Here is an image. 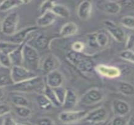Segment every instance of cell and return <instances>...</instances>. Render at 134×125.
<instances>
[{"instance_id": "cell-34", "label": "cell", "mask_w": 134, "mask_h": 125, "mask_svg": "<svg viewBox=\"0 0 134 125\" xmlns=\"http://www.w3.org/2000/svg\"><path fill=\"white\" fill-rule=\"evenodd\" d=\"M119 56L121 59L129 61V62L134 63V51L132 50H124L120 53Z\"/></svg>"}, {"instance_id": "cell-23", "label": "cell", "mask_w": 134, "mask_h": 125, "mask_svg": "<svg viewBox=\"0 0 134 125\" xmlns=\"http://www.w3.org/2000/svg\"><path fill=\"white\" fill-rule=\"evenodd\" d=\"M33 45H31L34 48L44 49L49 45V39L46 35L40 34L32 39Z\"/></svg>"}, {"instance_id": "cell-40", "label": "cell", "mask_w": 134, "mask_h": 125, "mask_svg": "<svg viewBox=\"0 0 134 125\" xmlns=\"http://www.w3.org/2000/svg\"><path fill=\"white\" fill-rule=\"evenodd\" d=\"M72 49L74 51L77 53H81L85 49V44L81 41H76L72 44Z\"/></svg>"}, {"instance_id": "cell-4", "label": "cell", "mask_w": 134, "mask_h": 125, "mask_svg": "<svg viewBox=\"0 0 134 125\" xmlns=\"http://www.w3.org/2000/svg\"><path fill=\"white\" fill-rule=\"evenodd\" d=\"M19 15L16 12H12L8 15L1 23V31L4 35L11 36L17 31Z\"/></svg>"}, {"instance_id": "cell-6", "label": "cell", "mask_w": 134, "mask_h": 125, "mask_svg": "<svg viewBox=\"0 0 134 125\" xmlns=\"http://www.w3.org/2000/svg\"><path fill=\"white\" fill-rule=\"evenodd\" d=\"M105 94L102 89L93 88L89 89L82 96L80 103L86 106H92L98 104L103 100Z\"/></svg>"}, {"instance_id": "cell-16", "label": "cell", "mask_w": 134, "mask_h": 125, "mask_svg": "<svg viewBox=\"0 0 134 125\" xmlns=\"http://www.w3.org/2000/svg\"><path fill=\"white\" fill-rule=\"evenodd\" d=\"M92 11V4L89 1H83L77 8V16L82 21H86L90 18Z\"/></svg>"}, {"instance_id": "cell-12", "label": "cell", "mask_w": 134, "mask_h": 125, "mask_svg": "<svg viewBox=\"0 0 134 125\" xmlns=\"http://www.w3.org/2000/svg\"><path fill=\"white\" fill-rule=\"evenodd\" d=\"M112 109L115 116L124 117L130 111V106L126 101L121 100H115L112 102Z\"/></svg>"}, {"instance_id": "cell-26", "label": "cell", "mask_w": 134, "mask_h": 125, "mask_svg": "<svg viewBox=\"0 0 134 125\" xmlns=\"http://www.w3.org/2000/svg\"><path fill=\"white\" fill-rule=\"evenodd\" d=\"M10 101L15 106H27L29 107V100L22 95L16 93H12L10 95Z\"/></svg>"}, {"instance_id": "cell-28", "label": "cell", "mask_w": 134, "mask_h": 125, "mask_svg": "<svg viewBox=\"0 0 134 125\" xmlns=\"http://www.w3.org/2000/svg\"><path fill=\"white\" fill-rule=\"evenodd\" d=\"M36 101L39 108L42 110H49L53 106L49 99L43 94H40L37 96Z\"/></svg>"}, {"instance_id": "cell-9", "label": "cell", "mask_w": 134, "mask_h": 125, "mask_svg": "<svg viewBox=\"0 0 134 125\" xmlns=\"http://www.w3.org/2000/svg\"><path fill=\"white\" fill-rule=\"evenodd\" d=\"M103 24L107 31L113 37V39L119 43H122L124 41L125 37V32L116 23L110 20H105L103 21Z\"/></svg>"}, {"instance_id": "cell-49", "label": "cell", "mask_w": 134, "mask_h": 125, "mask_svg": "<svg viewBox=\"0 0 134 125\" xmlns=\"http://www.w3.org/2000/svg\"><path fill=\"white\" fill-rule=\"evenodd\" d=\"M0 66H1V65H0Z\"/></svg>"}, {"instance_id": "cell-35", "label": "cell", "mask_w": 134, "mask_h": 125, "mask_svg": "<svg viewBox=\"0 0 134 125\" xmlns=\"http://www.w3.org/2000/svg\"><path fill=\"white\" fill-rule=\"evenodd\" d=\"M55 3L52 1H43L40 6L39 11L40 15H43L45 13L48 11H51L53 6Z\"/></svg>"}, {"instance_id": "cell-36", "label": "cell", "mask_w": 134, "mask_h": 125, "mask_svg": "<svg viewBox=\"0 0 134 125\" xmlns=\"http://www.w3.org/2000/svg\"><path fill=\"white\" fill-rule=\"evenodd\" d=\"M54 91L55 92L56 96H57V100H59V103L62 105L64 101V98L65 96V93H66V89L63 88L62 86L54 88Z\"/></svg>"}, {"instance_id": "cell-2", "label": "cell", "mask_w": 134, "mask_h": 125, "mask_svg": "<svg viewBox=\"0 0 134 125\" xmlns=\"http://www.w3.org/2000/svg\"><path fill=\"white\" fill-rule=\"evenodd\" d=\"M67 58L73 65L84 73H91L94 69V62L81 53L71 51L67 55Z\"/></svg>"}, {"instance_id": "cell-46", "label": "cell", "mask_w": 134, "mask_h": 125, "mask_svg": "<svg viewBox=\"0 0 134 125\" xmlns=\"http://www.w3.org/2000/svg\"><path fill=\"white\" fill-rule=\"evenodd\" d=\"M4 96V91L3 88H0V98H1L2 97H3Z\"/></svg>"}, {"instance_id": "cell-15", "label": "cell", "mask_w": 134, "mask_h": 125, "mask_svg": "<svg viewBox=\"0 0 134 125\" xmlns=\"http://www.w3.org/2000/svg\"><path fill=\"white\" fill-rule=\"evenodd\" d=\"M59 66V61L54 55H49L43 60L42 64V69L45 74L47 75L49 73L56 70Z\"/></svg>"}, {"instance_id": "cell-17", "label": "cell", "mask_w": 134, "mask_h": 125, "mask_svg": "<svg viewBox=\"0 0 134 125\" xmlns=\"http://www.w3.org/2000/svg\"><path fill=\"white\" fill-rule=\"evenodd\" d=\"M77 101L78 99L75 91L72 89H67L64 101L62 106L66 110H70L75 107Z\"/></svg>"}, {"instance_id": "cell-3", "label": "cell", "mask_w": 134, "mask_h": 125, "mask_svg": "<svg viewBox=\"0 0 134 125\" xmlns=\"http://www.w3.org/2000/svg\"><path fill=\"white\" fill-rule=\"evenodd\" d=\"M23 66L30 70L34 71L40 66V56L38 51L27 43L23 48Z\"/></svg>"}, {"instance_id": "cell-7", "label": "cell", "mask_w": 134, "mask_h": 125, "mask_svg": "<svg viewBox=\"0 0 134 125\" xmlns=\"http://www.w3.org/2000/svg\"><path fill=\"white\" fill-rule=\"evenodd\" d=\"M88 112L84 110L71 111L67 110L62 111L59 115V120L64 124H72L83 120Z\"/></svg>"}, {"instance_id": "cell-1", "label": "cell", "mask_w": 134, "mask_h": 125, "mask_svg": "<svg viewBox=\"0 0 134 125\" xmlns=\"http://www.w3.org/2000/svg\"><path fill=\"white\" fill-rule=\"evenodd\" d=\"M46 85L42 77L36 76L23 82L13 84L10 86L14 92L39 93L43 91Z\"/></svg>"}, {"instance_id": "cell-27", "label": "cell", "mask_w": 134, "mask_h": 125, "mask_svg": "<svg viewBox=\"0 0 134 125\" xmlns=\"http://www.w3.org/2000/svg\"><path fill=\"white\" fill-rule=\"evenodd\" d=\"M118 89L121 94L125 96L134 95V86L128 82H120L118 85Z\"/></svg>"}, {"instance_id": "cell-24", "label": "cell", "mask_w": 134, "mask_h": 125, "mask_svg": "<svg viewBox=\"0 0 134 125\" xmlns=\"http://www.w3.org/2000/svg\"><path fill=\"white\" fill-rule=\"evenodd\" d=\"M51 11L56 16L61 17L63 18H68L70 16V11L69 9L63 4H55L53 6Z\"/></svg>"}, {"instance_id": "cell-42", "label": "cell", "mask_w": 134, "mask_h": 125, "mask_svg": "<svg viewBox=\"0 0 134 125\" xmlns=\"http://www.w3.org/2000/svg\"><path fill=\"white\" fill-rule=\"evenodd\" d=\"M134 47V35H130L128 38L126 43V48L129 50Z\"/></svg>"}, {"instance_id": "cell-39", "label": "cell", "mask_w": 134, "mask_h": 125, "mask_svg": "<svg viewBox=\"0 0 134 125\" xmlns=\"http://www.w3.org/2000/svg\"><path fill=\"white\" fill-rule=\"evenodd\" d=\"M111 125H127V122L124 117L115 116V117L112 119Z\"/></svg>"}, {"instance_id": "cell-31", "label": "cell", "mask_w": 134, "mask_h": 125, "mask_svg": "<svg viewBox=\"0 0 134 125\" xmlns=\"http://www.w3.org/2000/svg\"><path fill=\"white\" fill-rule=\"evenodd\" d=\"M96 39L99 48H105L108 45L109 42L108 37L104 33H96Z\"/></svg>"}, {"instance_id": "cell-19", "label": "cell", "mask_w": 134, "mask_h": 125, "mask_svg": "<svg viewBox=\"0 0 134 125\" xmlns=\"http://www.w3.org/2000/svg\"><path fill=\"white\" fill-rule=\"evenodd\" d=\"M56 16L52 11H48L37 18L36 23L38 27H47L55 22Z\"/></svg>"}, {"instance_id": "cell-5", "label": "cell", "mask_w": 134, "mask_h": 125, "mask_svg": "<svg viewBox=\"0 0 134 125\" xmlns=\"http://www.w3.org/2000/svg\"><path fill=\"white\" fill-rule=\"evenodd\" d=\"M36 74L23 66H12L11 76L14 84L21 83L36 76Z\"/></svg>"}, {"instance_id": "cell-47", "label": "cell", "mask_w": 134, "mask_h": 125, "mask_svg": "<svg viewBox=\"0 0 134 125\" xmlns=\"http://www.w3.org/2000/svg\"><path fill=\"white\" fill-rule=\"evenodd\" d=\"M17 125H26V124H21V123H17Z\"/></svg>"}, {"instance_id": "cell-8", "label": "cell", "mask_w": 134, "mask_h": 125, "mask_svg": "<svg viewBox=\"0 0 134 125\" xmlns=\"http://www.w3.org/2000/svg\"><path fill=\"white\" fill-rule=\"evenodd\" d=\"M108 113L104 107H99L87 113L84 120L86 121L94 124L103 123L108 118Z\"/></svg>"}, {"instance_id": "cell-33", "label": "cell", "mask_w": 134, "mask_h": 125, "mask_svg": "<svg viewBox=\"0 0 134 125\" xmlns=\"http://www.w3.org/2000/svg\"><path fill=\"white\" fill-rule=\"evenodd\" d=\"M0 65L8 68L12 67L10 56L1 51H0Z\"/></svg>"}, {"instance_id": "cell-45", "label": "cell", "mask_w": 134, "mask_h": 125, "mask_svg": "<svg viewBox=\"0 0 134 125\" xmlns=\"http://www.w3.org/2000/svg\"><path fill=\"white\" fill-rule=\"evenodd\" d=\"M127 125H134V114H133L129 118V121L127 122Z\"/></svg>"}, {"instance_id": "cell-41", "label": "cell", "mask_w": 134, "mask_h": 125, "mask_svg": "<svg viewBox=\"0 0 134 125\" xmlns=\"http://www.w3.org/2000/svg\"><path fill=\"white\" fill-rule=\"evenodd\" d=\"M11 111V107L8 104H0V117L6 115Z\"/></svg>"}, {"instance_id": "cell-18", "label": "cell", "mask_w": 134, "mask_h": 125, "mask_svg": "<svg viewBox=\"0 0 134 125\" xmlns=\"http://www.w3.org/2000/svg\"><path fill=\"white\" fill-rule=\"evenodd\" d=\"M13 84L11 76V68L0 66V88L11 86Z\"/></svg>"}, {"instance_id": "cell-43", "label": "cell", "mask_w": 134, "mask_h": 125, "mask_svg": "<svg viewBox=\"0 0 134 125\" xmlns=\"http://www.w3.org/2000/svg\"><path fill=\"white\" fill-rule=\"evenodd\" d=\"M3 125H17V123L12 117L7 116L4 119Z\"/></svg>"}, {"instance_id": "cell-25", "label": "cell", "mask_w": 134, "mask_h": 125, "mask_svg": "<svg viewBox=\"0 0 134 125\" xmlns=\"http://www.w3.org/2000/svg\"><path fill=\"white\" fill-rule=\"evenodd\" d=\"M43 94L49 100L52 105L55 107H60L61 106V104L59 103V100H57V96H56L55 92H54V89L51 88L47 85H46L43 91Z\"/></svg>"}, {"instance_id": "cell-44", "label": "cell", "mask_w": 134, "mask_h": 125, "mask_svg": "<svg viewBox=\"0 0 134 125\" xmlns=\"http://www.w3.org/2000/svg\"><path fill=\"white\" fill-rule=\"evenodd\" d=\"M120 4V6L124 5L125 7L127 8H134V1H123L118 2Z\"/></svg>"}, {"instance_id": "cell-38", "label": "cell", "mask_w": 134, "mask_h": 125, "mask_svg": "<svg viewBox=\"0 0 134 125\" xmlns=\"http://www.w3.org/2000/svg\"><path fill=\"white\" fill-rule=\"evenodd\" d=\"M36 125H56L54 120L49 117H42L36 121Z\"/></svg>"}, {"instance_id": "cell-13", "label": "cell", "mask_w": 134, "mask_h": 125, "mask_svg": "<svg viewBox=\"0 0 134 125\" xmlns=\"http://www.w3.org/2000/svg\"><path fill=\"white\" fill-rule=\"evenodd\" d=\"M95 69L99 75L107 78H115L120 75V71L119 69L114 66L99 64L95 67Z\"/></svg>"}, {"instance_id": "cell-48", "label": "cell", "mask_w": 134, "mask_h": 125, "mask_svg": "<svg viewBox=\"0 0 134 125\" xmlns=\"http://www.w3.org/2000/svg\"><path fill=\"white\" fill-rule=\"evenodd\" d=\"M1 2H2V1H0V4L1 3Z\"/></svg>"}, {"instance_id": "cell-14", "label": "cell", "mask_w": 134, "mask_h": 125, "mask_svg": "<svg viewBox=\"0 0 134 125\" xmlns=\"http://www.w3.org/2000/svg\"><path fill=\"white\" fill-rule=\"evenodd\" d=\"M99 8L109 15H116L120 11L121 6L116 1H104L99 3Z\"/></svg>"}, {"instance_id": "cell-22", "label": "cell", "mask_w": 134, "mask_h": 125, "mask_svg": "<svg viewBox=\"0 0 134 125\" xmlns=\"http://www.w3.org/2000/svg\"><path fill=\"white\" fill-rule=\"evenodd\" d=\"M30 1H20V0H7L2 1L0 4V11H7L22 5L23 4L29 3Z\"/></svg>"}, {"instance_id": "cell-30", "label": "cell", "mask_w": 134, "mask_h": 125, "mask_svg": "<svg viewBox=\"0 0 134 125\" xmlns=\"http://www.w3.org/2000/svg\"><path fill=\"white\" fill-rule=\"evenodd\" d=\"M15 111L19 117L26 118L32 115V110L27 106H15Z\"/></svg>"}, {"instance_id": "cell-32", "label": "cell", "mask_w": 134, "mask_h": 125, "mask_svg": "<svg viewBox=\"0 0 134 125\" xmlns=\"http://www.w3.org/2000/svg\"><path fill=\"white\" fill-rule=\"evenodd\" d=\"M120 23L123 27L127 28L133 30L134 29V16H126L120 19Z\"/></svg>"}, {"instance_id": "cell-20", "label": "cell", "mask_w": 134, "mask_h": 125, "mask_svg": "<svg viewBox=\"0 0 134 125\" xmlns=\"http://www.w3.org/2000/svg\"><path fill=\"white\" fill-rule=\"evenodd\" d=\"M78 31V27L75 23L70 21L65 23L62 27L60 31V36L64 38L72 36L77 34Z\"/></svg>"}, {"instance_id": "cell-37", "label": "cell", "mask_w": 134, "mask_h": 125, "mask_svg": "<svg viewBox=\"0 0 134 125\" xmlns=\"http://www.w3.org/2000/svg\"><path fill=\"white\" fill-rule=\"evenodd\" d=\"M87 43L89 47L93 49L99 48L96 39V33L89 34L87 36Z\"/></svg>"}, {"instance_id": "cell-21", "label": "cell", "mask_w": 134, "mask_h": 125, "mask_svg": "<svg viewBox=\"0 0 134 125\" xmlns=\"http://www.w3.org/2000/svg\"><path fill=\"white\" fill-rule=\"evenodd\" d=\"M26 42L20 44L18 48L9 55L12 66H23V48Z\"/></svg>"}, {"instance_id": "cell-29", "label": "cell", "mask_w": 134, "mask_h": 125, "mask_svg": "<svg viewBox=\"0 0 134 125\" xmlns=\"http://www.w3.org/2000/svg\"><path fill=\"white\" fill-rule=\"evenodd\" d=\"M20 44H15L10 41H3L0 42V51L10 55L12 52L18 48Z\"/></svg>"}, {"instance_id": "cell-10", "label": "cell", "mask_w": 134, "mask_h": 125, "mask_svg": "<svg viewBox=\"0 0 134 125\" xmlns=\"http://www.w3.org/2000/svg\"><path fill=\"white\" fill-rule=\"evenodd\" d=\"M38 27L35 26H31V27H28L23 28L22 30L18 31L12 36H10V41L11 43H15L17 44H21L22 43L25 42V40L27 38V37L29 36L30 34H31L33 32L35 31Z\"/></svg>"}, {"instance_id": "cell-11", "label": "cell", "mask_w": 134, "mask_h": 125, "mask_svg": "<svg viewBox=\"0 0 134 125\" xmlns=\"http://www.w3.org/2000/svg\"><path fill=\"white\" fill-rule=\"evenodd\" d=\"M63 83V75L57 69L53 71L47 75L46 84L51 88L54 89L62 86Z\"/></svg>"}]
</instances>
